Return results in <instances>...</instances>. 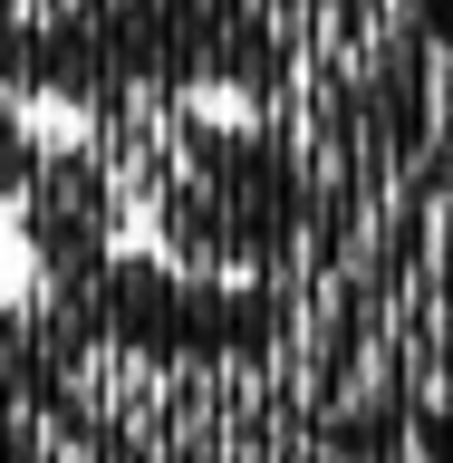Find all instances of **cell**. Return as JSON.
<instances>
[{
  "instance_id": "cell-1",
  "label": "cell",
  "mask_w": 453,
  "mask_h": 463,
  "mask_svg": "<svg viewBox=\"0 0 453 463\" xmlns=\"http://www.w3.org/2000/svg\"><path fill=\"white\" fill-rule=\"evenodd\" d=\"M0 328H10V299H0Z\"/></svg>"
}]
</instances>
